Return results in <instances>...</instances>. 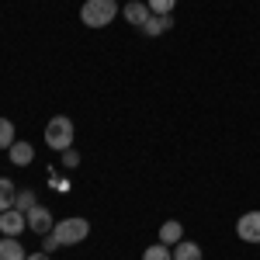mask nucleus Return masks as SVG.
Masks as SVG:
<instances>
[{"label":"nucleus","mask_w":260,"mask_h":260,"mask_svg":"<svg viewBox=\"0 0 260 260\" xmlns=\"http://www.w3.org/2000/svg\"><path fill=\"white\" fill-rule=\"evenodd\" d=\"M87 233H90V222L87 219H62L52 225V233L45 236V253H52V250H59V246H73V243H83L87 240Z\"/></svg>","instance_id":"obj_1"},{"label":"nucleus","mask_w":260,"mask_h":260,"mask_svg":"<svg viewBox=\"0 0 260 260\" xmlns=\"http://www.w3.org/2000/svg\"><path fill=\"white\" fill-rule=\"evenodd\" d=\"M118 18V4L115 0H87L80 7V21L87 28H104Z\"/></svg>","instance_id":"obj_2"},{"label":"nucleus","mask_w":260,"mask_h":260,"mask_svg":"<svg viewBox=\"0 0 260 260\" xmlns=\"http://www.w3.org/2000/svg\"><path fill=\"white\" fill-rule=\"evenodd\" d=\"M45 146L56 149V153H66L73 146V121L66 115H59V118H52L45 125Z\"/></svg>","instance_id":"obj_3"},{"label":"nucleus","mask_w":260,"mask_h":260,"mask_svg":"<svg viewBox=\"0 0 260 260\" xmlns=\"http://www.w3.org/2000/svg\"><path fill=\"white\" fill-rule=\"evenodd\" d=\"M24 219H28V229H31V233H39V236H49V233H52V225H56V222H52V212H49V208H42V205H35L31 212H24Z\"/></svg>","instance_id":"obj_4"},{"label":"nucleus","mask_w":260,"mask_h":260,"mask_svg":"<svg viewBox=\"0 0 260 260\" xmlns=\"http://www.w3.org/2000/svg\"><path fill=\"white\" fill-rule=\"evenodd\" d=\"M236 236L243 243H260V212H246L236 222Z\"/></svg>","instance_id":"obj_5"},{"label":"nucleus","mask_w":260,"mask_h":260,"mask_svg":"<svg viewBox=\"0 0 260 260\" xmlns=\"http://www.w3.org/2000/svg\"><path fill=\"white\" fill-rule=\"evenodd\" d=\"M21 229H28V219H24V212H18V208H7V212H0V233H4V236H18Z\"/></svg>","instance_id":"obj_6"},{"label":"nucleus","mask_w":260,"mask_h":260,"mask_svg":"<svg viewBox=\"0 0 260 260\" xmlns=\"http://www.w3.org/2000/svg\"><path fill=\"white\" fill-rule=\"evenodd\" d=\"M121 18L128 21V24H136V28H142V24L149 21V4H139V0H128V4H125V11H121Z\"/></svg>","instance_id":"obj_7"},{"label":"nucleus","mask_w":260,"mask_h":260,"mask_svg":"<svg viewBox=\"0 0 260 260\" xmlns=\"http://www.w3.org/2000/svg\"><path fill=\"white\" fill-rule=\"evenodd\" d=\"M24 246L18 243V236H4L0 240V260H24Z\"/></svg>","instance_id":"obj_8"},{"label":"nucleus","mask_w":260,"mask_h":260,"mask_svg":"<svg viewBox=\"0 0 260 260\" xmlns=\"http://www.w3.org/2000/svg\"><path fill=\"white\" fill-rule=\"evenodd\" d=\"M7 153H11V163H14V167H28V163L35 160V149H31V142H14Z\"/></svg>","instance_id":"obj_9"},{"label":"nucleus","mask_w":260,"mask_h":260,"mask_svg":"<svg viewBox=\"0 0 260 260\" xmlns=\"http://www.w3.org/2000/svg\"><path fill=\"white\" fill-rule=\"evenodd\" d=\"M170 253H174V260H201V246H198V243L180 240V243L170 246Z\"/></svg>","instance_id":"obj_10"},{"label":"nucleus","mask_w":260,"mask_h":260,"mask_svg":"<svg viewBox=\"0 0 260 260\" xmlns=\"http://www.w3.org/2000/svg\"><path fill=\"white\" fill-rule=\"evenodd\" d=\"M174 28V21H170V14H153V18L142 24V31L153 39V35H163V31H170Z\"/></svg>","instance_id":"obj_11"},{"label":"nucleus","mask_w":260,"mask_h":260,"mask_svg":"<svg viewBox=\"0 0 260 260\" xmlns=\"http://www.w3.org/2000/svg\"><path fill=\"white\" fill-rule=\"evenodd\" d=\"M184 240V225L180 222H163L160 225V243H167V246H174V243Z\"/></svg>","instance_id":"obj_12"},{"label":"nucleus","mask_w":260,"mask_h":260,"mask_svg":"<svg viewBox=\"0 0 260 260\" xmlns=\"http://www.w3.org/2000/svg\"><path fill=\"white\" fill-rule=\"evenodd\" d=\"M14 198H18V191H14V184L11 180L0 177V212H7V208H14Z\"/></svg>","instance_id":"obj_13"},{"label":"nucleus","mask_w":260,"mask_h":260,"mask_svg":"<svg viewBox=\"0 0 260 260\" xmlns=\"http://www.w3.org/2000/svg\"><path fill=\"white\" fill-rule=\"evenodd\" d=\"M142 260H174V253H170L167 243H156V246H149V250L142 253Z\"/></svg>","instance_id":"obj_14"},{"label":"nucleus","mask_w":260,"mask_h":260,"mask_svg":"<svg viewBox=\"0 0 260 260\" xmlns=\"http://www.w3.org/2000/svg\"><path fill=\"white\" fill-rule=\"evenodd\" d=\"M14 146V125L11 118H0V149H11Z\"/></svg>","instance_id":"obj_15"},{"label":"nucleus","mask_w":260,"mask_h":260,"mask_svg":"<svg viewBox=\"0 0 260 260\" xmlns=\"http://www.w3.org/2000/svg\"><path fill=\"white\" fill-rule=\"evenodd\" d=\"M14 208H18V212H31V208H35V194H31V191H18Z\"/></svg>","instance_id":"obj_16"},{"label":"nucleus","mask_w":260,"mask_h":260,"mask_svg":"<svg viewBox=\"0 0 260 260\" xmlns=\"http://www.w3.org/2000/svg\"><path fill=\"white\" fill-rule=\"evenodd\" d=\"M177 7V0H149V14H170Z\"/></svg>","instance_id":"obj_17"},{"label":"nucleus","mask_w":260,"mask_h":260,"mask_svg":"<svg viewBox=\"0 0 260 260\" xmlns=\"http://www.w3.org/2000/svg\"><path fill=\"white\" fill-rule=\"evenodd\" d=\"M62 163H66V167H77V163H80V153H77V149L70 146V149L62 153Z\"/></svg>","instance_id":"obj_18"},{"label":"nucleus","mask_w":260,"mask_h":260,"mask_svg":"<svg viewBox=\"0 0 260 260\" xmlns=\"http://www.w3.org/2000/svg\"><path fill=\"white\" fill-rule=\"evenodd\" d=\"M24 260H49V253H45V250H39V253H28Z\"/></svg>","instance_id":"obj_19"}]
</instances>
